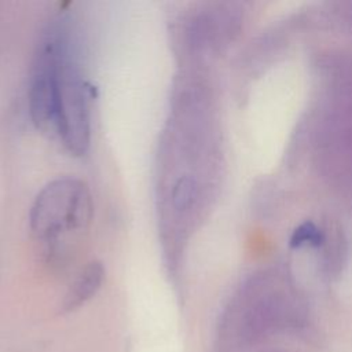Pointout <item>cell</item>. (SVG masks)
Segmentation results:
<instances>
[{"label": "cell", "mask_w": 352, "mask_h": 352, "mask_svg": "<svg viewBox=\"0 0 352 352\" xmlns=\"http://www.w3.org/2000/svg\"><path fill=\"white\" fill-rule=\"evenodd\" d=\"M243 12L235 3H212L195 12L187 25L188 45L198 52L226 48L241 30Z\"/></svg>", "instance_id": "cell-5"}, {"label": "cell", "mask_w": 352, "mask_h": 352, "mask_svg": "<svg viewBox=\"0 0 352 352\" xmlns=\"http://www.w3.org/2000/svg\"><path fill=\"white\" fill-rule=\"evenodd\" d=\"M340 14L352 26V1L351 3H341L340 4Z\"/></svg>", "instance_id": "cell-8"}, {"label": "cell", "mask_w": 352, "mask_h": 352, "mask_svg": "<svg viewBox=\"0 0 352 352\" xmlns=\"http://www.w3.org/2000/svg\"><path fill=\"white\" fill-rule=\"evenodd\" d=\"M94 206L87 186L74 177L48 183L36 197L30 210V228L47 245H55L65 232L85 230Z\"/></svg>", "instance_id": "cell-3"}, {"label": "cell", "mask_w": 352, "mask_h": 352, "mask_svg": "<svg viewBox=\"0 0 352 352\" xmlns=\"http://www.w3.org/2000/svg\"><path fill=\"white\" fill-rule=\"evenodd\" d=\"M201 186L192 175H180L172 184L170 205L179 214L190 213L194 205L201 199Z\"/></svg>", "instance_id": "cell-7"}, {"label": "cell", "mask_w": 352, "mask_h": 352, "mask_svg": "<svg viewBox=\"0 0 352 352\" xmlns=\"http://www.w3.org/2000/svg\"><path fill=\"white\" fill-rule=\"evenodd\" d=\"M67 52L56 66V133L70 153L82 155L91 142L87 85Z\"/></svg>", "instance_id": "cell-4"}, {"label": "cell", "mask_w": 352, "mask_h": 352, "mask_svg": "<svg viewBox=\"0 0 352 352\" xmlns=\"http://www.w3.org/2000/svg\"><path fill=\"white\" fill-rule=\"evenodd\" d=\"M324 77L314 128L315 164L331 186L352 195V56L333 58Z\"/></svg>", "instance_id": "cell-1"}, {"label": "cell", "mask_w": 352, "mask_h": 352, "mask_svg": "<svg viewBox=\"0 0 352 352\" xmlns=\"http://www.w3.org/2000/svg\"><path fill=\"white\" fill-rule=\"evenodd\" d=\"M232 315L238 320L239 337L254 341L279 327L297 324L304 305L289 274L268 268L243 283L232 302Z\"/></svg>", "instance_id": "cell-2"}, {"label": "cell", "mask_w": 352, "mask_h": 352, "mask_svg": "<svg viewBox=\"0 0 352 352\" xmlns=\"http://www.w3.org/2000/svg\"><path fill=\"white\" fill-rule=\"evenodd\" d=\"M103 278L104 268L102 263L96 260L88 263L70 283L62 301V311H74L91 300L100 289Z\"/></svg>", "instance_id": "cell-6"}]
</instances>
